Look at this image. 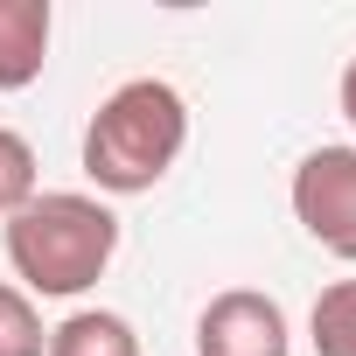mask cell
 Masks as SVG:
<instances>
[{"mask_svg": "<svg viewBox=\"0 0 356 356\" xmlns=\"http://www.w3.org/2000/svg\"><path fill=\"white\" fill-rule=\"evenodd\" d=\"M8 266L22 280V293L35 300H77L84 286L105 280L112 252H119V217L112 203L84 196V189H35L8 224H0Z\"/></svg>", "mask_w": 356, "mask_h": 356, "instance_id": "obj_1", "label": "cell"}, {"mask_svg": "<svg viewBox=\"0 0 356 356\" xmlns=\"http://www.w3.org/2000/svg\"><path fill=\"white\" fill-rule=\"evenodd\" d=\"M189 147V98L168 77H126L84 126V175L98 196H147Z\"/></svg>", "mask_w": 356, "mask_h": 356, "instance_id": "obj_2", "label": "cell"}, {"mask_svg": "<svg viewBox=\"0 0 356 356\" xmlns=\"http://www.w3.org/2000/svg\"><path fill=\"white\" fill-rule=\"evenodd\" d=\"M286 203H293V224L321 252H335V259L356 266V147H314V154H300Z\"/></svg>", "mask_w": 356, "mask_h": 356, "instance_id": "obj_3", "label": "cell"}, {"mask_svg": "<svg viewBox=\"0 0 356 356\" xmlns=\"http://www.w3.org/2000/svg\"><path fill=\"white\" fill-rule=\"evenodd\" d=\"M196 356H293L286 307L259 286H224L196 314Z\"/></svg>", "mask_w": 356, "mask_h": 356, "instance_id": "obj_4", "label": "cell"}, {"mask_svg": "<svg viewBox=\"0 0 356 356\" xmlns=\"http://www.w3.org/2000/svg\"><path fill=\"white\" fill-rule=\"evenodd\" d=\"M49 0H0V91H29L49 63Z\"/></svg>", "mask_w": 356, "mask_h": 356, "instance_id": "obj_5", "label": "cell"}, {"mask_svg": "<svg viewBox=\"0 0 356 356\" xmlns=\"http://www.w3.org/2000/svg\"><path fill=\"white\" fill-rule=\"evenodd\" d=\"M49 356H140V335L112 307H77L49 328Z\"/></svg>", "mask_w": 356, "mask_h": 356, "instance_id": "obj_6", "label": "cell"}, {"mask_svg": "<svg viewBox=\"0 0 356 356\" xmlns=\"http://www.w3.org/2000/svg\"><path fill=\"white\" fill-rule=\"evenodd\" d=\"M307 342H314V356H356V280H335L314 293Z\"/></svg>", "mask_w": 356, "mask_h": 356, "instance_id": "obj_7", "label": "cell"}, {"mask_svg": "<svg viewBox=\"0 0 356 356\" xmlns=\"http://www.w3.org/2000/svg\"><path fill=\"white\" fill-rule=\"evenodd\" d=\"M0 356H49V328L15 280H0Z\"/></svg>", "mask_w": 356, "mask_h": 356, "instance_id": "obj_8", "label": "cell"}, {"mask_svg": "<svg viewBox=\"0 0 356 356\" xmlns=\"http://www.w3.org/2000/svg\"><path fill=\"white\" fill-rule=\"evenodd\" d=\"M29 196H35V147L15 126H0V224H8Z\"/></svg>", "mask_w": 356, "mask_h": 356, "instance_id": "obj_9", "label": "cell"}, {"mask_svg": "<svg viewBox=\"0 0 356 356\" xmlns=\"http://www.w3.org/2000/svg\"><path fill=\"white\" fill-rule=\"evenodd\" d=\"M335 98H342V119L356 126V56L342 63V84H335Z\"/></svg>", "mask_w": 356, "mask_h": 356, "instance_id": "obj_10", "label": "cell"}]
</instances>
